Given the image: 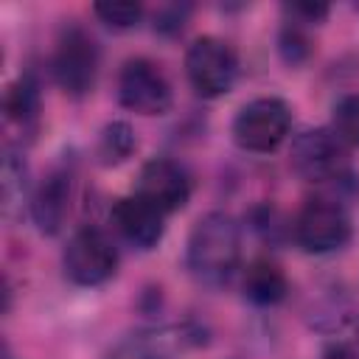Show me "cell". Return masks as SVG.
Returning <instances> with one entry per match:
<instances>
[{
    "label": "cell",
    "instance_id": "obj_18",
    "mask_svg": "<svg viewBox=\"0 0 359 359\" xmlns=\"http://www.w3.org/2000/svg\"><path fill=\"white\" fill-rule=\"evenodd\" d=\"M278 50H280L283 62L292 65V67H294V65H303V62L309 59L311 42H309V36H306L303 22H297V20H286V22H283V28H280V34H278Z\"/></svg>",
    "mask_w": 359,
    "mask_h": 359
},
{
    "label": "cell",
    "instance_id": "obj_8",
    "mask_svg": "<svg viewBox=\"0 0 359 359\" xmlns=\"http://www.w3.org/2000/svg\"><path fill=\"white\" fill-rule=\"evenodd\" d=\"M118 101L137 115H165L174 104L165 73L151 59H129L118 73Z\"/></svg>",
    "mask_w": 359,
    "mask_h": 359
},
{
    "label": "cell",
    "instance_id": "obj_22",
    "mask_svg": "<svg viewBox=\"0 0 359 359\" xmlns=\"http://www.w3.org/2000/svg\"><path fill=\"white\" fill-rule=\"evenodd\" d=\"M323 359H359V351L353 345H345V342H334L325 348Z\"/></svg>",
    "mask_w": 359,
    "mask_h": 359
},
{
    "label": "cell",
    "instance_id": "obj_3",
    "mask_svg": "<svg viewBox=\"0 0 359 359\" xmlns=\"http://www.w3.org/2000/svg\"><path fill=\"white\" fill-rule=\"evenodd\" d=\"M185 76L196 95L219 98L233 90L238 76V56L236 50L219 36H196L185 50Z\"/></svg>",
    "mask_w": 359,
    "mask_h": 359
},
{
    "label": "cell",
    "instance_id": "obj_16",
    "mask_svg": "<svg viewBox=\"0 0 359 359\" xmlns=\"http://www.w3.org/2000/svg\"><path fill=\"white\" fill-rule=\"evenodd\" d=\"M104 359H168V339L157 334L126 337Z\"/></svg>",
    "mask_w": 359,
    "mask_h": 359
},
{
    "label": "cell",
    "instance_id": "obj_19",
    "mask_svg": "<svg viewBox=\"0 0 359 359\" xmlns=\"http://www.w3.org/2000/svg\"><path fill=\"white\" fill-rule=\"evenodd\" d=\"M93 11L109 28H132L143 17V6L140 3H112L109 0V3H95Z\"/></svg>",
    "mask_w": 359,
    "mask_h": 359
},
{
    "label": "cell",
    "instance_id": "obj_10",
    "mask_svg": "<svg viewBox=\"0 0 359 359\" xmlns=\"http://www.w3.org/2000/svg\"><path fill=\"white\" fill-rule=\"evenodd\" d=\"M109 219L115 230L137 250H154L165 233V213L137 194L121 196L112 205Z\"/></svg>",
    "mask_w": 359,
    "mask_h": 359
},
{
    "label": "cell",
    "instance_id": "obj_23",
    "mask_svg": "<svg viewBox=\"0 0 359 359\" xmlns=\"http://www.w3.org/2000/svg\"><path fill=\"white\" fill-rule=\"evenodd\" d=\"M356 351H359V348H356Z\"/></svg>",
    "mask_w": 359,
    "mask_h": 359
},
{
    "label": "cell",
    "instance_id": "obj_13",
    "mask_svg": "<svg viewBox=\"0 0 359 359\" xmlns=\"http://www.w3.org/2000/svg\"><path fill=\"white\" fill-rule=\"evenodd\" d=\"M241 289H244V297L255 306H278L286 292H289V283H286V275L283 269L269 261V258H255L247 272H244V280H241Z\"/></svg>",
    "mask_w": 359,
    "mask_h": 359
},
{
    "label": "cell",
    "instance_id": "obj_21",
    "mask_svg": "<svg viewBox=\"0 0 359 359\" xmlns=\"http://www.w3.org/2000/svg\"><path fill=\"white\" fill-rule=\"evenodd\" d=\"M185 14H188V6H182V8H180V6H168V8H163V11L157 14L154 28H157V31H165V34H174V31L182 28Z\"/></svg>",
    "mask_w": 359,
    "mask_h": 359
},
{
    "label": "cell",
    "instance_id": "obj_4",
    "mask_svg": "<svg viewBox=\"0 0 359 359\" xmlns=\"http://www.w3.org/2000/svg\"><path fill=\"white\" fill-rule=\"evenodd\" d=\"M292 233H294L297 247H303L306 252H314V255H325V252H334L351 241L353 224H351L348 210L339 202L309 199L297 210Z\"/></svg>",
    "mask_w": 359,
    "mask_h": 359
},
{
    "label": "cell",
    "instance_id": "obj_6",
    "mask_svg": "<svg viewBox=\"0 0 359 359\" xmlns=\"http://www.w3.org/2000/svg\"><path fill=\"white\" fill-rule=\"evenodd\" d=\"M50 70H53L56 84L67 95H76V98L87 95L95 84V76H98V45H95V39L81 25H67L56 39Z\"/></svg>",
    "mask_w": 359,
    "mask_h": 359
},
{
    "label": "cell",
    "instance_id": "obj_7",
    "mask_svg": "<svg viewBox=\"0 0 359 359\" xmlns=\"http://www.w3.org/2000/svg\"><path fill=\"white\" fill-rule=\"evenodd\" d=\"M289 163L309 182L337 180L348 168V146L334 135V129H303L292 140Z\"/></svg>",
    "mask_w": 359,
    "mask_h": 359
},
{
    "label": "cell",
    "instance_id": "obj_20",
    "mask_svg": "<svg viewBox=\"0 0 359 359\" xmlns=\"http://www.w3.org/2000/svg\"><path fill=\"white\" fill-rule=\"evenodd\" d=\"M289 14H292V20L303 22V25L306 22H320V20L328 17V6H323V3H292Z\"/></svg>",
    "mask_w": 359,
    "mask_h": 359
},
{
    "label": "cell",
    "instance_id": "obj_9",
    "mask_svg": "<svg viewBox=\"0 0 359 359\" xmlns=\"http://www.w3.org/2000/svg\"><path fill=\"white\" fill-rule=\"evenodd\" d=\"M135 194L149 199L154 208H160L168 216L180 208H185V202L191 199V177L177 160L151 157L149 163H143V168L137 174Z\"/></svg>",
    "mask_w": 359,
    "mask_h": 359
},
{
    "label": "cell",
    "instance_id": "obj_1",
    "mask_svg": "<svg viewBox=\"0 0 359 359\" xmlns=\"http://www.w3.org/2000/svg\"><path fill=\"white\" fill-rule=\"evenodd\" d=\"M238 261H241V233L236 219L224 210H210L199 216L185 247L188 272L199 283L219 289L236 275Z\"/></svg>",
    "mask_w": 359,
    "mask_h": 359
},
{
    "label": "cell",
    "instance_id": "obj_15",
    "mask_svg": "<svg viewBox=\"0 0 359 359\" xmlns=\"http://www.w3.org/2000/svg\"><path fill=\"white\" fill-rule=\"evenodd\" d=\"M135 149H137L135 129L126 121H112L101 129V135L95 140V160L101 165H121L132 157Z\"/></svg>",
    "mask_w": 359,
    "mask_h": 359
},
{
    "label": "cell",
    "instance_id": "obj_2",
    "mask_svg": "<svg viewBox=\"0 0 359 359\" xmlns=\"http://www.w3.org/2000/svg\"><path fill=\"white\" fill-rule=\"evenodd\" d=\"M292 129V109L278 95L247 101L233 118V140L252 154L275 151Z\"/></svg>",
    "mask_w": 359,
    "mask_h": 359
},
{
    "label": "cell",
    "instance_id": "obj_5",
    "mask_svg": "<svg viewBox=\"0 0 359 359\" xmlns=\"http://www.w3.org/2000/svg\"><path fill=\"white\" fill-rule=\"evenodd\" d=\"M62 266L76 286H101L118 269V250L104 230L81 227L67 238Z\"/></svg>",
    "mask_w": 359,
    "mask_h": 359
},
{
    "label": "cell",
    "instance_id": "obj_12",
    "mask_svg": "<svg viewBox=\"0 0 359 359\" xmlns=\"http://www.w3.org/2000/svg\"><path fill=\"white\" fill-rule=\"evenodd\" d=\"M39 118V84L34 76H20L8 84L3 95V121L6 126H17L20 135H28L36 129Z\"/></svg>",
    "mask_w": 359,
    "mask_h": 359
},
{
    "label": "cell",
    "instance_id": "obj_14",
    "mask_svg": "<svg viewBox=\"0 0 359 359\" xmlns=\"http://www.w3.org/2000/svg\"><path fill=\"white\" fill-rule=\"evenodd\" d=\"M0 199H3V213L6 219L17 216L22 205H31L28 196V168L20 151L6 149L3 154V168H0Z\"/></svg>",
    "mask_w": 359,
    "mask_h": 359
},
{
    "label": "cell",
    "instance_id": "obj_17",
    "mask_svg": "<svg viewBox=\"0 0 359 359\" xmlns=\"http://www.w3.org/2000/svg\"><path fill=\"white\" fill-rule=\"evenodd\" d=\"M331 129L345 146H359V93H348L334 104Z\"/></svg>",
    "mask_w": 359,
    "mask_h": 359
},
{
    "label": "cell",
    "instance_id": "obj_11",
    "mask_svg": "<svg viewBox=\"0 0 359 359\" xmlns=\"http://www.w3.org/2000/svg\"><path fill=\"white\" fill-rule=\"evenodd\" d=\"M70 188L73 177L67 168H53L42 177V182L31 194V219L42 236H56L70 210Z\"/></svg>",
    "mask_w": 359,
    "mask_h": 359
}]
</instances>
